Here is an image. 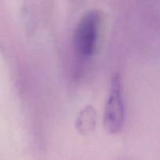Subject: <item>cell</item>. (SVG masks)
Segmentation results:
<instances>
[{"instance_id": "obj_1", "label": "cell", "mask_w": 160, "mask_h": 160, "mask_svg": "<svg viewBox=\"0 0 160 160\" xmlns=\"http://www.w3.org/2000/svg\"><path fill=\"white\" fill-rule=\"evenodd\" d=\"M102 15L99 11L86 12L77 25L73 34V48L79 60L86 61L93 56L97 46Z\"/></svg>"}, {"instance_id": "obj_2", "label": "cell", "mask_w": 160, "mask_h": 160, "mask_svg": "<svg viewBox=\"0 0 160 160\" xmlns=\"http://www.w3.org/2000/svg\"><path fill=\"white\" fill-rule=\"evenodd\" d=\"M125 108L121 91V78L116 74L112 78L110 92L105 108L103 123L110 134L121 131L124 123Z\"/></svg>"}, {"instance_id": "obj_3", "label": "cell", "mask_w": 160, "mask_h": 160, "mask_svg": "<svg viewBox=\"0 0 160 160\" xmlns=\"http://www.w3.org/2000/svg\"><path fill=\"white\" fill-rule=\"evenodd\" d=\"M97 120V112L92 105L84 106L77 117L75 128L80 134L87 136L92 134L95 129Z\"/></svg>"}, {"instance_id": "obj_4", "label": "cell", "mask_w": 160, "mask_h": 160, "mask_svg": "<svg viewBox=\"0 0 160 160\" xmlns=\"http://www.w3.org/2000/svg\"><path fill=\"white\" fill-rule=\"evenodd\" d=\"M72 1H73V2H81L82 0H72Z\"/></svg>"}]
</instances>
